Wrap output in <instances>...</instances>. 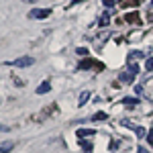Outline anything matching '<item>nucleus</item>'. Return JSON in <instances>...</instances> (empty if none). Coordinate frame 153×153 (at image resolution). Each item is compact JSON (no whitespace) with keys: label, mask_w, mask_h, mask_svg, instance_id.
Wrapping results in <instances>:
<instances>
[{"label":"nucleus","mask_w":153,"mask_h":153,"mask_svg":"<svg viewBox=\"0 0 153 153\" xmlns=\"http://www.w3.org/2000/svg\"><path fill=\"white\" fill-rule=\"evenodd\" d=\"M25 2H31V4H35V2H39V0H25Z\"/></svg>","instance_id":"nucleus-24"},{"label":"nucleus","mask_w":153,"mask_h":153,"mask_svg":"<svg viewBox=\"0 0 153 153\" xmlns=\"http://www.w3.org/2000/svg\"><path fill=\"white\" fill-rule=\"evenodd\" d=\"M123 104L127 106V108H135V106L139 104V98H125V100H123Z\"/></svg>","instance_id":"nucleus-7"},{"label":"nucleus","mask_w":153,"mask_h":153,"mask_svg":"<svg viewBox=\"0 0 153 153\" xmlns=\"http://www.w3.org/2000/svg\"><path fill=\"white\" fill-rule=\"evenodd\" d=\"M78 2H82V0H74V2H71V6H76V4H78Z\"/></svg>","instance_id":"nucleus-23"},{"label":"nucleus","mask_w":153,"mask_h":153,"mask_svg":"<svg viewBox=\"0 0 153 153\" xmlns=\"http://www.w3.org/2000/svg\"><path fill=\"white\" fill-rule=\"evenodd\" d=\"M49 14H51L49 8H33V10L29 12V16H31V19H47Z\"/></svg>","instance_id":"nucleus-2"},{"label":"nucleus","mask_w":153,"mask_h":153,"mask_svg":"<svg viewBox=\"0 0 153 153\" xmlns=\"http://www.w3.org/2000/svg\"><path fill=\"white\" fill-rule=\"evenodd\" d=\"M49 90H51V84H49V82H43V84H41V86L35 90V92H37V94H47Z\"/></svg>","instance_id":"nucleus-6"},{"label":"nucleus","mask_w":153,"mask_h":153,"mask_svg":"<svg viewBox=\"0 0 153 153\" xmlns=\"http://www.w3.org/2000/svg\"><path fill=\"white\" fill-rule=\"evenodd\" d=\"M12 147H14V143H12V141L2 143V145H0V153H8V151H12Z\"/></svg>","instance_id":"nucleus-9"},{"label":"nucleus","mask_w":153,"mask_h":153,"mask_svg":"<svg viewBox=\"0 0 153 153\" xmlns=\"http://www.w3.org/2000/svg\"><path fill=\"white\" fill-rule=\"evenodd\" d=\"M78 145H80V147H82L86 153H92V145H90L88 141H84V139H78Z\"/></svg>","instance_id":"nucleus-10"},{"label":"nucleus","mask_w":153,"mask_h":153,"mask_svg":"<svg viewBox=\"0 0 153 153\" xmlns=\"http://www.w3.org/2000/svg\"><path fill=\"white\" fill-rule=\"evenodd\" d=\"M0 131H6V127H4V125H0Z\"/></svg>","instance_id":"nucleus-25"},{"label":"nucleus","mask_w":153,"mask_h":153,"mask_svg":"<svg viewBox=\"0 0 153 153\" xmlns=\"http://www.w3.org/2000/svg\"><path fill=\"white\" fill-rule=\"evenodd\" d=\"M137 153H149V151H147V149H145V147H143V145H141V147L137 149Z\"/></svg>","instance_id":"nucleus-22"},{"label":"nucleus","mask_w":153,"mask_h":153,"mask_svg":"<svg viewBox=\"0 0 153 153\" xmlns=\"http://www.w3.org/2000/svg\"><path fill=\"white\" fill-rule=\"evenodd\" d=\"M98 23L102 25V27L110 25V12H102V14H100V19H98Z\"/></svg>","instance_id":"nucleus-8"},{"label":"nucleus","mask_w":153,"mask_h":153,"mask_svg":"<svg viewBox=\"0 0 153 153\" xmlns=\"http://www.w3.org/2000/svg\"><path fill=\"white\" fill-rule=\"evenodd\" d=\"M125 21H127V23H139V14H137V12H131V14L125 16Z\"/></svg>","instance_id":"nucleus-11"},{"label":"nucleus","mask_w":153,"mask_h":153,"mask_svg":"<svg viewBox=\"0 0 153 153\" xmlns=\"http://www.w3.org/2000/svg\"><path fill=\"white\" fill-rule=\"evenodd\" d=\"M147 143H149V145H153V129L147 131Z\"/></svg>","instance_id":"nucleus-18"},{"label":"nucleus","mask_w":153,"mask_h":153,"mask_svg":"<svg viewBox=\"0 0 153 153\" xmlns=\"http://www.w3.org/2000/svg\"><path fill=\"white\" fill-rule=\"evenodd\" d=\"M94 120H106V112H96Z\"/></svg>","instance_id":"nucleus-17"},{"label":"nucleus","mask_w":153,"mask_h":153,"mask_svg":"<svg viewBox=\"0 0 153 153\" xmlns=\"http://www.w3.org/2000/svg\"><path fill=\"white\" fill-rule=\"evenodd\" d=\"M102 4H104L106 8H110V6H114V0H102Z\"/></svg>","instance_id":"nucleus-20"},{"label":"nucleus","mask_w":153,"mask_h":153,"mask_svg":"<svg viewBox=\"0 0 153 153\" xmlns=\"http://www.w3.org/2000/svg\"><path fill=\"white\" fill-rule=\"evenodd\" d=\"M35 63V59L29 57V55H25V57H19L14 59V61H10V65H14V68H29V65H33Z\"/></svg>","instance_id":"nucleus-1"},{"label":"nucleus","mask_w":153,"mask_h":153,"mask_svg":"<svg viewBox=\"0 0 153 153\" xmlns=\"http://www.w3.org/2000/svg\"><path fill=\"white\" fill-rule=\"evenodd\" d=\"M92 65H94V63H92L90 59H84L82 63H80V70H86V68H92Z\"/></svg>","instance_id":"nucleus-14"},{"label":"nucleus","mask_w":153,"mask_h":153,"mask_svg":"<svg viewBox=\"0 0 153 153\" xmlns=\"http://www.w3.org/2000/svg\"><path fill=\"white\" fill-rule=\"evenodd\" d=\"M145 70H147V71H153V55L145 61Z\"/></svg>","instance_id":"nucleus-15"},{"label":"nucleus","mask_w":153,"mask_h":153,"mask_svg":"<svg viewBox=\"0 0 153 153\" xmlns=\"http://www.w3.org/2000/svg\"><path fill=\"white\" fill-rule=\"evenodd\" d=\"M78 55H88V49H86V47H80V49H78Z\"/></svg>","instance_id":"nucleus-21"},{"label":"nucleus","mask_w":153,"mask_h":153,"mask_svg":"<svg viewBox=\"0 0 153 153\" xmlns=\"http://www.w3.org/2000/svg\"><path fill=\"white\" fill-rule=\"evenodd\" d=\"M133 78H135V74H133V71H123V74L118 76V80H120V82H127V84L133 82Z\"/></svg>","instance_id":"nucleus-4"},{"label":"nucleus","mask_w":153,"mask_h":153,"mask_svg":"<svg viewBox=\"0 0 153 153\" xmlns=\"http://www.w3.org/2000/svg\"><path fill=\"white\" fill-rule=\"evenodd\" d=\"M139 57H143L141 51H133V53H129V63L133 61V59H139Z\"/></svg>","instance_id":"nucleus-13"},{"label":"nucleus","mask_w":153,"mask_h":153,"mask_svg":"<svg viewBox=\"0 0 153 153\" xmlns=\"http://www.w3.org/2000/svg\"><path fill=\"white\" fill-rule=\"evenodd\" d=\"M129 71H133V74L137 76V74H139V65H137V63H129Z\"/></svg>","instance_id":"nucleus-16"},{"label":"nucleus","mask_w":153,"mask_h":153,"mask_svg":"<svg viewBox=\"0 0 153 153\" xmlns=\"http://www.w3.org/2000/svg\"><path fill=\"white\" fill-rule=\"evenodd\" d=\"M88 98H90V90H84L82 94L78 96V106H84L86 102H88Z\"/></svg>","instance_id":"nucleus-5"},{"label":"nucleus","mask_w":153,"mask_h":153,"mask_svg":"<svg viewBox=\"0 0 153 153\" xmlns=\"http://www.w3.org/2000/svg\"><path fill=\"white\" fill-rule=\"evenodd\" d=\"M137 135H139V137H147V131L143 129V127H139V129H137Z\"/></svg>","instance_id":"nucleus-19"},{"label":"nucleus","mask_w":153,"mask_h":153,"mask_svg":"<svg viewBox=\"0 0 153 153\" xmlns=\"http://www.w3.org/2000/svg\"><path fill=\"white\" fill-rule=\"evenodd\" d=\"M120 125H123V127H127V129H133V131H135V133H137V129H139V127H137L135 123H131V120H123Z\"/></svg>","instance_id":"nucleus-12"},{"label":"nucleus","mask_w":153,"mask_h":153,"mask_svg":"<svg viewBox=\"0 0 153 153\" xmlns=\"http://www.w3.org/2000/svg\"><path fill=\"white\" fill-rule=\"evenodd\" d=\"M78 137L80 139H90V137H96L94 129H78Z\"/></svg>","instance_id":"nucleus-3"}]
</instances>
